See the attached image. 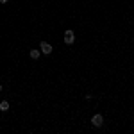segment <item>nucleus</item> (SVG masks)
<instances>
[{
  "label": "nucleus",
  "instance_id": "nucleus-2",
  "mask_svg": "<svg viewBox=\"0 0 134 134\" xmlns=\"http://www.w3.org/2000/svg\"><path fill=\"white\" fill-rule=\"evenodd\" d=\"M40 50H41L45 55H48V54H52V45L47 43V41H41L40 43Z\"/></svg>",
  "mask_w": 134,
  "mask_h": 134
},
{
  "label": "nucleus",
  "instance_id": "nucleus-1",
  "mask_svg": "<svg viewBox=\"0 0 134 134\" xmlns=\"http://www.w3.org/2000/svg\"><path fill=\"white\" fill-rule=\"evenodd\" d=\"M75 41V34H73V31H64V43L66 45H72V43Z\"/></svg>",
  "mask_w": 134,
  "mask_h": 134
},
{
  "label": "nucleus",
  "instance_id": "nucleus-5",
  "mask_svg": "<svg viewBox=\"0 0 134 134\" xmlns=\"http://www.w3.org/2000/svg\"><path fill=\"white\" fill-rule=\"evenodd\" d=\"M40 54H41V50H31V57L36 61V59H40Z\"/></svg>",
  "mask_w": 134,
  "mask_h": 134
},
{
  "label": "nucleus",
  "instance_id": "nucleus-7",
  "mask_svg": "<svg viewBox=\"0 0 134 134\" xmlns=\"http://www.w3.org/2000/svg\"><path fill=\"white\" fill-rule=\"evenodd\" d=\"M0 90H2V86H0Z\"/></svg>",
  "mask_w": 134,
  "mask_h": 134
},
{
  "label": "nucleus",
  "instance_id": "nucleus-4",
  "mask_svg": "<svg viewBox=\"0 0 134 134\" xmlns=\"http://www.w3.org/2000/svg\"><path fill=\"white\" fill-rule=\"evenodd\" d=\"M7 109H9V102L7 100H2L0 102V111H7Z\"/></svg>",
  "mask_w": 134,
  "mask_h": 134
},
{
  "label": "nucleus",
  "instance_id": "nucleus-6",
  "mask_svg": "<svg viewBox=\"0 0 134 134\" xmlns=\"http://www.w3.org/2000/svg\"><path fill=\"white\" fill-rule=\"evenodd\" d=\"M7 2H9V0H0V4H7Z\"/></svg>",
  "mask_w": 134,
  "mask_h": 134
},
{
  "label": "nucleus",
  "instance_id": "nucleus-3",
  "mask_svg": "<svg viewBox=\"0 0 134 134\" xmlns=\"http://www.w3.org/2000/svg\"><path fill=\"white\" fill-rule=\"evenodd\" d=\"M91 124H93V127H102V125H104L102 114H95V116L91 118Z\"/></svg>",
  "mask_w": 134,
  "mask_h": 134
}]
</instances>
